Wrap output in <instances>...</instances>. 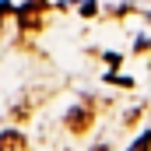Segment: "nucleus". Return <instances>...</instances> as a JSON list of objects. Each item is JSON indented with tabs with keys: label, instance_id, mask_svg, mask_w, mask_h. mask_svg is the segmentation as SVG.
Returning <instances> with one entry per match:
<instances>
[{
	"label": "nucleus",
	"instance_id": "obj_3",
	"mask_svg": "<svg viewBox=\"0 0 151 151\" xmlns=\"http://www.w3.org/2000/svg\"><path fill=\"white\" fill-rule=\"evenodd\" d=\"M130 151H151V130H144V134L134 141V148H130Z\"/></svg>",
	"mask_w": 151,
	"mask_h": 151
},
{
	"label": "nucleus",
	"instance_id": "obj_1",
	"mask_svg": "<svg viewBox=\"0 0 151 151\" xmlns=\"http://www.w3.org/2000/svg\"><path fill=\"white\" fill-rule=\"evenodd\" d=\"M0 151H25V137L18 130H4L0 134Z\"/></svg>",
	"mask_w": 151,
	"mask_h": 151
},
{
	"label": "nucleus",
	"instance_id": "obj_2",
	"mask_svg": "<svg viewBox=\"0 0 151 151\" xmlns=\"http://www.w3.org/2000/svg\"><path fill=\"white\" fill-rule=\"evenodd\" d=\"M88 119H91V113H88V109H77V113H70V116H67L70 130H84V127H88Z\"/></svg>",
	"mask_w": 151,
	"mask_h": 151
}]
</instances>
